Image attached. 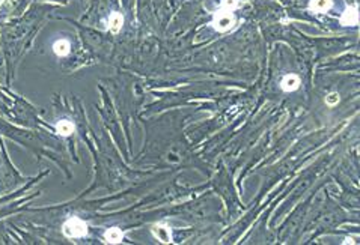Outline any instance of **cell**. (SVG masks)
<instances>
[{
    "label": "cell",
    "instance_id": "obj_8",
    "mask_svg": "<svg viewBox=\"0 0 360 245\" xmlns=\"http://www.w3.org/2000/svg\"><path fill=\"white\" fill-rule=\"evenodd\" d=\"M333 0H310L309 9L313 12H326L332 8Z\"/></svg>",
    "mask_w": 360,
    "mask_h": 245
},
{
    "label": "cell",
    "instance_id": "obj_4",
    "mask_svg": "<svg viewBox=\"0 0 360 245\" xmlns=\"http://www.w3.org/2000/svg\"><path fill=\"white\" fill-rule=\"evenodd\" d=\"M152 235L163 244H171L172 242V232L168 226L163 224H157L152 227Z\"/></svg>",
    "mask_w": 360,
    "mask_h": 245
},
{
    "label": "cell",
    "instance_id": "obj_2",
    "mask_svg": "<svg viewBox=\"0 0 360 245\" xmlns=\"http://www.w3.org/2000/svg\"><path fill=\"white\" fill-rule=\"evenodd\" d=\"M235 21H237V18H235V15L232 12H228V11H222L220 9L219 12H216L211 24H213V27L217 32L225 33V32L231 30L235 26Z\"/></svg>",
    "mask_w": 360,
    "mask_h": 245
},
{
    "label": "cell",
    "instance_id": "obj_11",
    "mask_svg": "<svg viewBox=\"0 0 360 245\" xmlns=\"http://www.w3.org/2000/svg\"><path fill=\"white\" fill-rule=\"evenodd\" d=\"M240 5V0H222L220 3V9L222 11H228V12H232L238 8Z\"/></svg>",
    "mask_w": 360,
    "mask_h": 245
},
{
    "label": "cell",
    "instance_id": "obj_3",
    "mask_svg": "<svg viewBox=\"0 0 360 245\" xmlns=\"http://www.w3.org/2000/svg\"><path fill=\"white\" fill-rule=\"evenodd\" d=\"M300 78L296 74H287L282 80H281V88L284 92H294L300 88Z\"/></svg>",
    "mask_w": 360,
    "mask_h": 245
},
{
    "label": "cell",
    "instance_id": "obj_1",
    "mask_svg": "<svg viewBox=\"0 0 360 245\" xmlns=\"http://www.w3.org/2000/svg\"><path fill=\"white\" fill-rule=\"evenodd\" d=\"M62 232L66 238H83L88 235V224L83 220L72 217L63 223Z\"/></svg>",
    "mask_w": 360,
    "mask_h": 245
},
{
    "label": "cell",
    "instance_id": "obj_9",
    "mask_svg": "<svg viewBox=\"0 0 360 245\" xmlns=\"http://www.w3.org/2000/svg\"><path fill=\"white\" fill-rule=\"evenodd\" d=\"M53 51H55L56 56H59V57H65V56H68L69 51H71V44L68 43L66 39H59V41H56V43L53 44Z\"/></svg>",
    "mask_w": 360,
    "mask_h": 245
},
{
    "label": "cell",
    "instance_id": "obj_6",
    "mask_svg": "<svg viewBox=\"0 0 360 245\" xmlns=\"http://www.w3.org/2000/svg\"><path fill=\"white\" fill-rule=\"evenodd\" d=\"M124 24V15L121 12H112L109 17V30L112 33H118L122 29Z\"/></svg>",
    "mask_w": 360,
    "mask_h": 245
},
{
    "label": "cell",
    "instance_id": "obj_12",
    "mask_svg": "<svg viewBox=\"0 0 360 245\" xmlns=\"http://www.w3.org/2000/svg\"><path fill=\"white\" fill-rule=\"evenodd\" d=\"M338 102H339V95H338L336 92H332V94H329V95L326 97V104H327V105L333 107V105H336Z\"/></svg>",
    "mask_w": 360,
    "mask_h": 245
},
{
    "label": "cell",
    "instance_id": "obj_10",
    "mask_svg": "<svg viewBox=\"0 0 360 245\" xmlns=\"http://www.w3.org/2000/svg\"><path fill=\"white\" fill-rule=\"evenodd\" d=\"M74 130H75L74 124H72V122H69V120H66V119L58 122V125H56V131H58L60 136H63V137L71 136V134L74 133Z\"/></svg>",
    "mask_w": 360,
    "mask_h": 245
},
{
    "label": "cell",
    "instance_id": "obj_7",
    "mask_svg": "<svg viewBox=\"0 0 360 245\" xmlns=\"http://www.w3.org/2000/svg\"><path fill=\"white\" fill-rule=\"evenodd\" d=\"M104 239H106L107 244H119L124 239V232L121 229H118V227H112V229L106 230Z\"/></svg>",
    "mask_w": 360,
    "mask_h": 245
},
{
    "label": "cell",
    "instance_id": "obj_5",
    "mask_svg": "<svg viewBox=\"0 0 360 245\" xmlns=\"http://www.w3.org/2000/svg\"><path fill=\"white\" fill-rule=\"evenodd\" d=\"M341 24L342 26H357L359 24V9L357 6H350L345 9V12L341 15Z\"/></svg>",
    "mask_w": 360,
    "mask_h": 245
}]
</instances>
